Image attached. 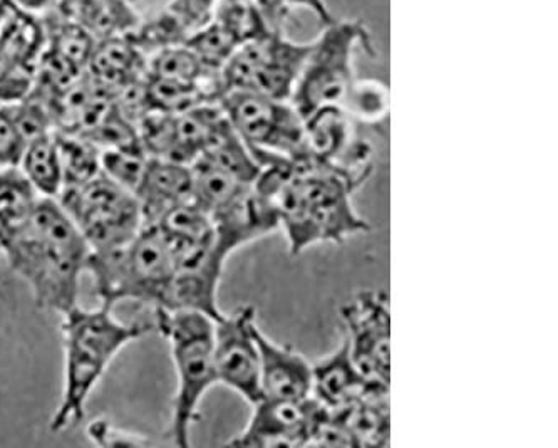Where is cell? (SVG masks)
Returning <instances> with one entry per match:
<instances>
[{
    "instance_id": "obj_1",
    "label": "cell",
    "mask_w": 558,
    "mask_h": 448,
    "mask_svg": "<svg viewBox=\"0 0 558 448\" xmlns=\"http://www.w3.org/2000/svg\"><path fill=\"white\" fill-rule=\"evenodd\" d=\"M361 185L338 167L312 158L264 167L254 183L276 207L292 255L319 242L341 244L369 230L352 205Z\"/></svg>"
},
{
    "instance_id": "obj_2",
    "label": "cell",
    "mask_w": 558,
    "mask_h": 448,
    "mask_svg": "<svg viewBox=\"0 0 558 448\" xmlns=\"http://www.w3.org/2000/svg\"><path fill=\"white\" fill-rule=\"evenodd\" d=\"M2 247L37 306L59 314L76 306L92 249L58 198L37 197L17 222L2 230Z\"/></svg>"
},
{
    "instance_id": "obj_3",
    "label": "cell",
    "mask_w": 558,
    "mask_h": 448,
    "mask_svg": "<svg viewBox=\"0 0 558 448\" xmlns=\"http://www.w3.org/2000/svg\"><path fill=\"white\" fill-rule=\"evenodd\" d=\"M113 310L102 303L98 310L76 304L61 314L64 375L61 400L51 419L54 434L80 425L87 400L114 358L149 331V326L120 322Z\"/></svg>"
},
{
    "instance_id": "obj_4",
    "label": "cell",
    "mask_w": 558,
    "mask_h": 448,
    "mask_svg": "<svg viewBox=\"0 0 558 448\" xmlns=\"http://www.w3.org/2000/svg\"><path fill=\"white\" fill-rule=\"evenodd\" d=\"M86 273L92 274L102 304L138 301L155 311L168 307L177 264L160 227L143 226L121 247L89 252Z\"/></svg>"
},
{
    "instance_id": "obj_5",
    "label": "cell",
    "mask_w": 558,
    "mask_h": 448,
    "mask_svg": "<svg viewBox=\"0 0 558 448\" xmlns=\"http://www.w3.org/2000/svg\"><path fill=\"white\" fill-rule=\"evenodd\" d=\"M156 328L168 339L177 372L170 437L180 448L190 447V432L199 419V403L217 385L214 360L215 319L196 311H155Z\"/></svg>"
},
{
    "instance_id": "obj_6",
    "label": "cell",
    "mask_w": 558,
    "mask_h": 448,
    "mask_svg": "<svg viewBox=\"0 0 558 448\" xmlns=\"http://www.w3.org/2000/svg\"><path fill=\"white\" fill-rule=\"evenodd\" d=\"M218 105L258 167L308 158L304 118L287 99L251 92H227L218 99Z\"/></svg>"
},
{
    "instance_id": "obj_7",
    "label": "cell",
    "mask_w": 558,
    "mask_h": 448,
    "mask_svg": "<svg viewBox=\"0 0 558 448\" xmlns=\"http://www.w3.org/2000/svg\"><path fill=\"white\" fill-rule=\"evenodd\" d=\"M357 46L374 56L373 37L361 21H333L311 43L290 102L302 118L320 106L341 105L354 83L352 58Z\"/></svg>"
},
{
    "instance_id": "obj_8",
    "label": "cell",
    "mask_w": 558,
    "mask_h": 448,
    "mask_svg": "<svg viewBox=\"0 0 558 448\" xmlns=\"http://www.w3.org/2000/svg\"><path fill=\"white\" fill-rule=\"evenodd\" d=\"M58 202L70 214L92 252L121 247L143 227L136 195L102 172L80 185L65 186Z\"/></svg>"
},
{
    "instance_id": "obj_9",
    "label": "cell",
    "mask_w": 558,
    "mask_h": 448,
    "mask_svg": "<svg viewBox=\"0 0 558 448\" xmlns=\"http://www.w3.org/2000/svg\"><path fill=\"white\" fill-rule=\"evenodd\" d=\"M308 51L311 45H298L286 39L282 31H270L230 56L220 70L221 88L290 101Z\"/></svg>"
},
{
    "instance_id": "obj_10",
    "label": "cell",
    "mask_w": 558,
    "mask_h": 448,
    "mask_svg": "<svg viewBox=\"0 0 558 448\" xmlns=\"http://www.w3.org/2000/svg\"><path fill=\"white\" fill-rule=\"evenodd\" d=\"M342 329L355 366L364 378L389 387L391 313L385 291L360 292L341 307Z\"/></svg>"
},
{
    "instance_id": "obj_11",
    "label": "cell",
    "mask_w": 558,
    "mask_h": 448,
    "mask_svg": "<svg viewBox=\"0 0 558 448\" xmlns=\"http://www.w3.org/2000/svg\"><path fill=\"white\" fill-rule=\"evenodd\" d=\"M255 310L243 306L221 314L214 328V360L217 382L236 391L251 404L262 400L260 351Z\"/></svg>"
},
{
    "instance_id": "obj_12",
    "label": "cell",
    "mask_w": 558,
    "mask_h": 448,
    "mask_svg": "<svg viewBox=\"0 0 558 448\" xmlns=\"http://www.w3.org/2000/svg\"><path fill=\"white\" fill-rule=\"evenodd\" d=\"M251 422L227 445L232 447H308L326 407L305 400H267L252 404Z\"/></svg>"
},
{
    "instance_id": "obj_13",
    "label": "cell",
    "mask_w": 558,
    "mask_h": 448,
    "mask_svg": "<svg viewBox=\"0 0 558 448\" xmlns=\"http://www.w3.org/2000/svg\"><path fill=\"white\" fill-rule=\"evenodd\" d=\"M308 158L338 167L360 183L371 173V146L357 138L341 105L320 106L304 118Z\"/></svg>"
},
{
    "instance_id": "obj_14",
    "label": "cell",
    "mask_w": 558,
    "mask_h": 448,
    "mask_svg": "<svg viewBox=\"0 0 558 448\" xmlns=\"http://www.w3.org/2000/svg\"><path fill=\"white\" fill-rule=\"evenodd\" d=\"M135 195L143 226H158L178 205L192 201V170L189 165L148 157Z\"/></svg>"
},
{
    "instance_id": "obj_15",
    "label": "cell",
    "mask_w": 558,
    "mask_h": 448,
    "mask_svg": "<svg viewBox=\"0 0 558 448\" xmlns=\"http://www.w3.org/2000/svg\"><path fill=\"white\" fill-rule=\"evenodd\" d=\"M260 393L267 400H305L312 391V365L292 347H280L257 329Z\"/></svg>"
},
{
    "instance_id": "obj_16",
    "label": "cell",
    "mask_w": 558,
    "mask_h": 448,
    "mask_svg": "<svg viewBox=\"0 0 558 448\" xmlns=\"http://www.w3.org/2000/svg\"><path fill=\"white\" fill-rule=\"evenodd\" d=\"M54 11L99 40L126 37L142 23L136 0H58Z\"/></svg>"
},
{
    "instance_id": "obj_17",
    "label": "cell",
    "mask_w": 558,
    "mask_h": 448,
    "mask_svg": "<svg viewBox=\"0 0 558 448\" xmlns=\"http://www.w3.org/2000/svg\"><path fill=\"white\" fill-rule=\"evenodd\" d=\"M344 426L354 447H386L391 437L389 387L369 383L364 393L339 410H329Z\"/></svg>"
},
{
    "instance_id": "obj_18",
    "label": "cell",
    "mask_w": 558,
    "mask_h": 448,
    "mask_svg": "<svg viewBox=\"0 0 558 448\" xmlns=\"http://www.w3.org/2000/svg\"><path fill=\"white\" fill-rule=\"evenodd\" d=\"M369 382L355 366L344 338L338 350L312 365L311 397L327 410H339L357 400Z\"/></svg>"
},
{
    "instance_id": "obj_19",
    "label": "cell",
    "mask_w": 558,
    "mask_h": 448,
    "mask_svg": "<svg viewBox=\"0 0 558 448\" xmlns=\"http://www.w3.org/2000/svg\"><path fill=\"white\" fill-rule=\"evenodd\" d=\"M146 61L148 56L130 36L114 37L96 43L87 68L92 71L93 81L101 84L102 88L121 89L146 76Z\"/></svg>"
},
{
    "instance_id": "obj_20",
    "label": "cell",
    "mask_w": 558,
    "mask_h": 448,
    "mask_svg": "<svg viewBox=\"0 0 558 448\" xmlns=\"http://www.w3.org/2000/svg\"><path fill=\"white\" fill-rule=\"evenodd\" d=\"M17 168L39 197L58 198L64 175L56 133L46 132L29 140Z\"/></svg>"
},
{
    "instance_id": "obj_21",
    "label": "cell",
    "mask_w": 558,
    "mask_h": 448,
    "mask_svg": "<svg viewBox=\"0 0 558 448\" xmlns=\"http://www.w3.org/2000/svg\"><path fill=\"white\" fill-rule=\"evenodd\" d=\"M64 186L80 185L101 172V149L83 135H58ZM62 192V190H61Z\"/></svg>"
},
{
    "instance_id": "obj_22",
    "label": "cell",
    "mask_w": 558,
    "mask_h": 448,
    "mask_svg": "<svg viewBox=\"0 0 558 448\" xmlns=\"http://www.w3.org/2000/svg\"><path fill=\"white\" fill-rule=\"evenodd\" d=\"M342 108L354 120L379 124L388 118V88L376 80H354L342 101Z\"/></svg>"
},
{
    "instance_id": "obj_23",
    "label": "cell",
    "mask_w": 558,
    "mask_h": 448,
    "mask_svg": "<svg viewBox=\"0 0 558 448\" xmlns=\"http://www.w3.org/2000/svg\"><path fill=\"white\" fill-rule=\"evenodd\" d=\"M185 45L195 52L199 61L204 62L205 68L217 73H220L230 56L240 48L239 40L215 19H211L207 26L193 33Z\"/></svg>"
},
{
    "instance_id": "obj_24",
    "label": "cell",
    "mask_w": 558,
    "mask_h": 448,
    "mask_svg": "<svg viewBox=\"0 0 558 448\" xmlns=\"http://www.w3.org/2000/svg\"><path fill=\"white\" fill-rule=\"evenodd\" d=\"M148 155L142 145L101 149V172L135 194L145 172Z\"/></svg>"
},
{
    "instance_id": "obj_25",
    "label": "cell",
    "mask_w": 558,
    "mask_h": 448,
    "mask_svg": "<svg viewBox=\"0 0 558 448\" xmlns=\"http://www.w3.org/2000/svg\"><path fill=\"white\" fill-rule=\"evenodd\" d=\"M217 4L218 0H170L163 9L189 39L193 33L210 23Z\"/></svg>"
},
{
    "instance_id": "obj_26",
    "label": "cell",
    "mask_w": 558,
    "mask_h": 448,
    "mask_svg": "<svg viewBox=\"0 0 558 448\" xmlns=\"http://www.w3.org/2000/svg\"><path fill=\"white\" fill-rule=\"evenodd\" d=\"M26 145V136L22 135L8 106H0V168L17 167Z\"/></svg>"
},
{
    "instance_id": "obj_27",
    "label": "cell",
    "mask_w": 558,
    "mask_h": 448,
    "mask_svg": "<svg viewBox=\"0 0 558 448\" xmlns=\"http://www.w3.org/2000/svg\"><path fill=\"white\" fill-rule=\"evenodd\" d=\"M87 437L99 447H143L148 440L143 435L123 431L109 420H95L86 426Z\"/></svg>"
},
{
    "instance_id": "obj_28",
    "label": "cell",
    "mask_w": 558,
    "mask_h": 448,
    "mask_svg": "<svg viewBox=\"0 0 558 448\" xmlns=\"http://www.w3.org/2000/svg\"><path fill=\"white\" fill-rule=\"evenodd\" d=\"M12 8L24 14L40 15L48 14L56 8L58 0H8Z\"/></svg>"
},
{
    "instance_id": "obj_29",
    "label": "cell",
    "mask_w": 558,
    "mask_h": 448,
    "mask_svg": "<svg viewBox=\"0 0 558 448\" xmlns=\"http://www.w3.org/2000/svg\"><path fill=\"white\" fill-rule=\"evenodd\" d=\"M283 4L302 5V8L311 9V11L320 19V23H323L324 26L336 21L332 14H330L329 9H327L326 0H283Z\"/></svg>"
},
{
    "instance_id": "obj_30",
    "label": "cell",
    "mask_w": 558,
    "mask_h": 448,
    "mask_svg": "<svg viewBox=\"0 0 558 448\" xmlns=\"http://www.w3.org/2000/svg\"><path fill=\"white\" fill-rule=\"evenodd\" d=\"M0 106H2V105H0Z\"/></svg>"
}]
</instances>
